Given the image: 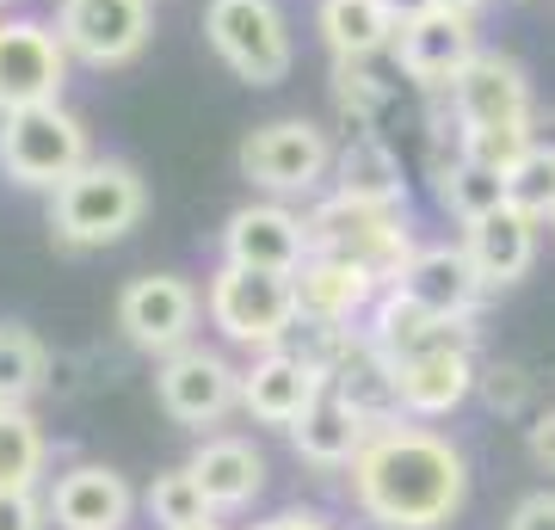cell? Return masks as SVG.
I'll return each instance as SVG.
<instances>
[{
	"label": "cell",
	"mask_w": 555,
	"mask_h": 530,
	"mask_svg": "<svg viewBox=\"0 0 555 530\" xmlns=\"http://www.w3.org/2000/svg\"><path fill=\"white\" fill-rule=\"evenodd\" d=\"M456 112V148L488 160V167H513L537 142V105H531V75L500 50H476V62L444 87Z\"/></svg>",
	"instance_id": "cell-2"
},
{
	"label": "cell",
	"mask_w": 555,
	"mask_h": 530,
	"mask_svg": "<svg viewBox=\"0 0 555 530\" xmlns=\"http://www.w3.org/2000/svg\"><path fill=\"white\" fill-rule=\"evenodd\" d=\"M50 25L80 68H124L155 38V0H56Z\"/></svg>",
	"instance_id": "cell-10"
},
{
	"label": "cell",
	"mask_w": 555,
	"mask_h": 530,
	"mask_svg": "<svg viewBox=\"0 0 555 530\" xmlns=\"http://www.w3.org/2000/svg\"><path fill=\"white\" fill-rule=\"evenodd\" d=\"M222 259L229 266H254V272H297L309 259V217H297L284 197L241 204L229 217V229H222Z\"/></svg>",
	"instance_id": "cell-15"
},
{
	"label": "cell",
	"mask_w": 555,
	"mask_h": 530,
	"mask_svg": "<svg viewBox=\"0 0 555 530\" xmlns=\"http://www.w3.org/2000/svg\"><path fill=\"white\" fill-rule=\"evenodd\" d=\"M198 314H204V296L192 290V277H179V272L130 277L118 290V334L149 358H167L179 346H192Z\"/></svg>",
	"instance_id": "cell-11"
},
{
	"label": "cell",
	"mask_w": 555,
	"mask_h": 530,
	"mask_svg": "<svg viewBox=\"0 0 555 530\" xmlns=\"http://www.w3.org/2000/svg\"><path fill=\"white\" fill-rule=\"evenodd\" d=\"M68 43L56 38L50 20H7L0 13V118L25 105H50L68 87Z\"/></svg>",
	"instance_id": "cell-12"
},
{
	"label": "cell",
	"mask_w": 555,
	"mask_h": 530,
	"mask_svg": "<svg viewBox=\"0 0 555 530\" xmlns=\"http://www.w3.org/2000/svg\"><path fill=\"white\" fill-rule=\"evenodd\" d=\"M537 229H543V222L513 210V204H500L488 217L463 222V247H469V259H476V272H481L488 290H513L518 277L537 266Z\"/></svg>",
	"instance_id": "cell-21"
},
{
	"label": "cell",
	"mask_w": 555,
	"mask_h": 530,
	"mask_svg": "<svg viewBox=\"0 0 555 530\" xmlns=\"http://www.w3.org/2000/svg\"><path fill=\"white\" fill-rule=\"evenodd\" d=\"M438 204H444L456 222L488 217V210L506 204V167H488V160L463 155V148H456L451 160L438 155Z\"/></svg>",
	"instance_id": "cell-27"
},
{
	"label": "cell",
	"mask_w": 555,
	"mask_h": 530,
	"mask_svg": "<svg viewBox=\"0 0 555 530\" xmlns=\"http://www.w3.org/2000/svg\"><path fill=\"white\" fill-rule=\"evenodd\" d=\"M0 530H50V500H38L31 488L0 493Z\"/></svg>",
	"instance_id": "cell-34"
},
{
	"label": "cell",
	"mask_w": 555,
	"mask_h": 530,
	"mask_svg": "<svg viewBox=\"0 0 555 530\" xmlns=\"http://www.w3.org/2000/svg\"><path fill=\"white\" fill-rule=\"evenodd\" d=\"M414 229L401 210H383V204H358V197H321L315 210H309V254H339L364 266V272L377 277L383 290L401 284L408 272V259H414Z\"/></svg>",
	"instance_id": "cell-6"
},
{
	"label": "cell",
	"mask_w": 555,
	"mask_h": 530,
	"mask_svg": "<svg viewBox=\"0 0 555 530\" xmlns=\"http://www.w3.org/2000/svg\"><path fill=\"white\" fill-rule=\"evenodd\" d=\"M426 7H438V0H389V13H396L401 25H408V20H420Z\"/></svg>",
	"instance_id": "cell-38"
},
{
	"label": "cell",
	"mask_w": 555,
	"mask_h": 530,
	"mask_svg": "<svg viewBox=\"0 0 555 530\" xmlns=\"http://www.w3.org/2000/svg\"><path fill=\"white\" fill-rule=\"evenodd\" d=\"M315 31L334 62H371L383 50H396L401 20L389 13V0H321Z\"/></svg>",
	"instance_id": "cell-24"
},
{
	"label": "cell",
	"mask_w": 555,
	"mask_h": 530,
	"mask_svg": "<svg viewBox=\"0 0 555 530\" xmlns=\"http://www.w3.org/2000/svg\"><path fill=\"white\" fill-rule=\"evenodd\" d=\"M137 512V493L105 463H75L50 488V525L56 530H124Z\"/></svg>",
	"instance_id": "cell-19"
},
{
	"label": "cell",
	"mask_w": 555,
	"mask_h": 530,
	"mask_svg": "<svg viewBox=\"0 0 555 530\" xmlns=\"http://www.w3.org/2000/svg\"><path fill=\"white\" fill-rule=\"evenodd\" d=\"M481 383L476 346H433V352L401 358V413L408 419H444Z\"/></svg>",
	"instance_id": "cell-20"
},
{
	"label": "cell",
	"mask_w": 555,
	"mask_h": 530,
	"mask_svg": "<svg viewBox=\"0 0 555 530\" xmlns=\"http://www.w3.org/2000/svg\"><path fill=\"white\" fill-rule=\"evenodd\" d=\"M327 383H334L346 401H352L371 426H389V419H408L401 413V358H389L371 334L346 327L327 358Z\"/></svg>",
	"instance_id": "cell-16"
},
{
	"label": "cell",
	"mask_w": 555,
	"mask_h": 530,
	"mask_svg": "<svg viewBox=\"0 0 555 530\" xmlns=\"http://www.w3.org/2000/svg\"><path fill=\"white\" fill-rule=\"evenodd\" d=\"M476 13H456V7H426L420 20L401 25L396 38V68L401 80H414V87H426V93H444L469 62H476Z\"/></svg>",
	"instance_id": "cell-13"
},
{
	"label": "cell",
	"mask_w": 555,
	"mask_h": 530,
	"mask_svg": "<svg viewBox=\"0 0 555 530\" xmlns=\"http://www.w3.org/2000/svg\"><path fill=\"white\" fill-rule=\"evenodd\" d=\"M377 432L364 413L334 389V383H321L315 401L302 408V419L291 426V444H297L302 463H315V469H352V456L364 451V438Z\"/></svg>",
	"instance_id": "cell-23"
},
{
	"label": "cell",
	"mask_w": 555,
	"mask_h": 530,
	"mask_svg": "<svg viewBox=\"0 0 555 530\" xmlns=\"http://www.w3.org/2000/svg\"><path fill=\"white\" fill-rule=\"evenodd\" d=\"M204 314L229 346L241 352H272L284 339L297 334V272H254V266H229L210 277L204 290Z\"/></svg>",
	"instance_id": "cell-4"
},
{
	"label": "cell",
	"mask_w": 555,
	"mask_h": 530,
	"mask_svg": "<svg viewBox=\"0 0 555 530\" xmlns=\"http://www.w3.org/2000/svg\"><path fill=\"white\" fill-rule=\"evenodd\" d=\"M93 160V142H87V124L50 99V105H25V112H7L0 118V173L25 185V192H56Z\"/></svg>",
	"instance_id": "cell-5"
},
{
	"label": "cell",
	"mask_w": 555,
	"mask_h": 530,
	"mask_svg": "<svg viewBox=\"0 0 555 530\" xmlns=\"http://www.w3.org/2000/svg\"><path fill=\"white\" fill-rule=\"evenodd\" d=\"M334 142L327 130L309 118H278L259 124L254 137L241 142V179L259 185L266 197H309L321 179H334Z\"/></svg>",
	"instance_id": "cell-8"
},
{
	"label": "cell",
	"mask_w": 555,
	"mask_h": 530,
	"mask_svg": "<svg viewBox=\"0 0 555 530\" xmlns=\"http://www.w3.org/2000/svg\"><path fill=\"white\" fill-rule=\"evenodd\" d=\"M543 130H550V137H555V112H550V124H543Z\"/></svg>",
	"instance_id": "cell-41"
},
{
	"label": "cell",
	"mask_w": 555,
	"mask_h": 530,
	"mask_svg": "<svg viewBox=\"0 0 555 530\" xmlns=\"http://www.w3.org/2000/svg\"><path fill=\"white\" fill-rule=\"evenodd\" d=\"M155 395H160V408H167L173 426L210 432V426H222L241 408V371L217 346H198L192 339V346H179V352H167L155 364Z\"/></svg>",
	"instance_id": "cell-9"
},
{
	"label": "cell",
	"mask_w": 555,
	"mask_h": 530,
	"mask_svg": "<svg viewBox=\"0 0 555 530\" xmlns=\"http://www.w3.org/2000/svg\"><path fill=\"white\" fill-rule=\"evenodd\" d=\"M389 290L414 296L420 309L433 314H451V321H463V314L481 309V272L476 259H469V247L463 241H433V247H414V259H408V272H401V284H389Z\"/></svg>",
	"instance_id": "cell-18"
},
{
	"label": "cell",
	"mask_w": 555,
	"mask_h": 530,
	"mask_svg": "<svg viewBox=\"0 0 555 530\" xmlns=\"http://www.w3.org/2000/svg\"><path fill=\"white\" fill-rule=\"evenodd\" d=\"M352 506L377 530H444L469 493V463L444 432L389 419L352 456Z\"/></svg>",
	"instance_id": "cell-1"
},
{
	"label": "cell",
	"mask_w": 555,
	"mask_h": 530,
	"mask_svg": "<svg viewBox=\"0 0 555 530\" xmlns=\"http://www.w3.org/2000/svg\"><path fill=\"white\" fill-rule=\"evenodd\" d=\"M531 389H537L531 371H525V364H513V358H500V364H481L476 395H481V401H488L494 413H506V419L531 408Z\"/></svg>",
	"instance_id": "cell-33"
},
{
	"label": "cell",
	"mask_w": 555,
	"mask_h": 530,
	"mask_svg": "<svg viewBox=\"0 0 555 530\" xmlns=\"http://www.w3.org/2000/svg\"><path fill=\"white\" fill-rule=\"evenodd\" d=\"M192 475L204 481V493H210L217 512H247L259 500V488H266V456H259V444H247V438L217 432L192 451Z\"/></svg>",
	"instance_id": "cell-26"
},
{
	"label": "cell",
	"mask_w": 555,
	"mask_h": 530,
	"mask_svg": "<svg viewBox=\"0 0 555 530\" xmlns=\"http://www.w3.org/2000/svg\"><path fill=\"white\" fill-rule=\"evenodd\" d=\"M364 334L377 339L389 358H414V352H433V346H476V314L451 321V314L420 309L414 296L383 290L377 309L364 314Z\"/></svg>",
	"instance_id": "cell-22"
},
{
	"label": "cell",
	"mask_w": 555,
	"mask_h": 530,
	"mask_svg": "<svg viewBox=\"0 0 555 530\" xmlns=\"http://www.w3.org/2000/svg\"><path fill=\"white\" fill-rule=\"evenodd\" d=\"M185 530H229V525H217V518H204V525H185Z\"/></svg>",
	"instance_id": "cell-40"
},
{
	"label": "cell",
	"mask_w": 555,
	"mask_h": 530,
	"mask_svg": "<svg viewBox=\"0 0 555 530\" xmlns=\"http://www.w3.org/2000/svg\"><path fill=\"white\" fill-rule=\"evenodd\" d=\"M43 463H50V438L31 408H0V493L38 488Z\"/></svg>",
	"instance_id": "cell-29"
},
{
	"label": "cell",
	"mask_w": 555,
	"mask_h": 530,
	"mask_svg": "<svg viewBox=\"0 0 555 530\" xmlns=\"http://www.w3.org/2000/svg\"><path fill=\"white\" fill-rule=\"evenodd\" d=\"M56 358L43 352V339L31 327L0 321V408H31V395L50 389Z\"/></svg>",
	"instance_id": "cell-28"
},
{
	"label": "cell",
	"mask_w": 555,
	"mask_h": 530,
	"mask_svg": "<svg viewBox=\"0 0 555 530\" xmlns=\"http://www.w3.org/2000/svg\"><path fill=\"white\" fill-rule=\"evenodd\" d=\"M525 444H531V463H537V469H550V475H555V408H543V413L531 419Z\"/></svg>",
	"instance_id": "cell-36"
},
{
	"label": "cell",
	"mask_w": 555,
	"mask_h": 530,
	"mask_svg": "<svg viewBox=\"0 0 555 530\" xmlns=\"http://www.w3.org/2000/svg\"><path fill=\"white\" fill-rule=\"evenodd\" d=\"M254 530H334L321 512H302V506H291V512H272L266 525H254Z\"/></svg>",
	"instance_id": "cell-37"
},
{
	"label": "cell",
	"mask_w": 555,
	"mask_h": 530,
	"mask_svg": "<svg viewBox=\"0 0 555 530\" xmlns=\"http://www.w3.org/2000/svg\"><path fill=\"white\" fill-rule=\"evenodd\" d=\"M506 530H555V493H525L513 506V518H506Z\"/></svg>",
	"instance_id": "cell-35"
},
{
	"label": "cell",
	"mask_w": 555,
	"mask_h": 530,
	"mask_svg": "<svg viewBox=\"0 0 555 530\" xmlns=\"http://www.w3.org/2000/svg\"><path fill=\"white\" fill-rule=\"evenodd\" d=\"M149 518H155L160 530H185V525L217 518V506H210L204 481L192 475V463H179V469H167V475L149 481Z\"/></svg>",
	"instance_id": "cell-32"
},
{
	"label": "cell",
	"mask_w": 555,
	"mask_h": 530,
	"mask_svg": "<svg viewBox=\"0 0 555 530\" xmlns=\"http://www.w3.org/2000/svg\"><path fill=\"white\" fill-rule=\"evenodd\" d=\"M142 210H149L142 173L130 160L105 155H93L68 185L50 192V229H56L62 247H112L142 222Z\"/></svg>",
	"instance_id": "cell-3"
},
{
	"label": "cell",
	"mask_w": 555,
	"mask_h": 530,
	"mask_svg": "<svg viewBox=\"0 0 555 530\" xmlns=\"http://www.w3.org/2000/svg\"><path fill=\"white\" fill-rule=\"evenodd\" d=\"M204 38L241 87H284L291 68H297L291 20H284L278 0H210L204 7Z\"/></svg>",
	"instance_id": "cell-7"
},
{
	"label": "cell",
	"mask_w": 555,
	"mask_h": 530,
	"mask_svg": "<svg viewBox=\"0 0 555 530\" xmlns=\"http://www.w3.org/2000/svg\"><path fill=\"white\" fill-rule=\"evenodd\" d=\"M506 204L537 222H555V137H537L506 167Z\"/></svg>",
	"instance_id": "cell-31"
},
{
	"label": "cell",
	"mask_w": 555,
	"mask_h": 530,
	"mask_svg": "<svg viewBox=\"0 0 555 530\" xmlns=\"http://www.w3.org/2000/svg\"><path fill=\"white\" fill-rule=\"evenodd\" d=\"M321 383H327V371L284 339L272 352H254V364L241 371V408H247L254 426H284V432H291L302 419V408L315 401Z\"/></svg>",
	"instance_id": "cell-14"
},
{
	"label": "cell",
	"mask_w": 555,
	"mask_h": 530,
	"mask_svg": "<svg viewBox=\"0 0 555 530\" xmlns=\"http://www.w3.org/2000/svg\"><path fill=\"white\" fill-rule=\"evenodd\" d=\"M334 192L358 197V204H383V210H408V179H401V155L377 130L346 137L334 155Z\"/></svg>",
	"instance_id": "cell-25"
},
{
	"label": "cell",
	"mask_w": 555,
	"mask_h": 530,
	"mask_svg": "<svg viewBox=\"0 0 555 530\" xmlns=\"http://www.w3.org/2000/svg\"><path fill=\"white\" fill-rule=\"evenodd\" d=\"M389 80L371 75V62H334V112L346 124V137L377 130V118L389 112Z\"/></svg>",
	"instance_id": "cell-30"
},
{
	"label": "cell",
	"mask_w": 555,
	"mask_h": 530,
	"mask_svg": "<svg viewBox=\"0 0 555 530\" xmlns=\"http://www.w3.org/2000/svg\"><path fill=\"white\" fill-rule=\"evenodd\" d=\"M377 296H383L377 277L339 254H309L297 266V309L315 327H352L377 309Z\"/></svg>",
	"instance_id": "cell-17"
},
{
	"label": "cell",
	"mask_w": 555,
	"mask_h": 530,
	"mask_svg": "<svg viewBox=\"0 0 555 530\" xmlns=\"http://www.w3.org/2000/svg\"><path fill=\"white\" fill-rule=\"evenodd\" d=\"M438 7H456V13H481L488 0H438Z\"/></svg>",
	"instance_id": "cell-39"
},
{
	"label": "cell",
	"mask_w": 555,
	"mask_h": 530,
	"mask_svg": "<svg viewBox=\"0 0 555 530\" xmlns=\"http://www.w3.org/2000/svg\"><path fill=\"white\" fill-rule=\"evenodd\" d=\"M7 7H13V0H0V13H7Z\"/></svg>",
	"instance_id": "cell-42"
}]
</instances>
